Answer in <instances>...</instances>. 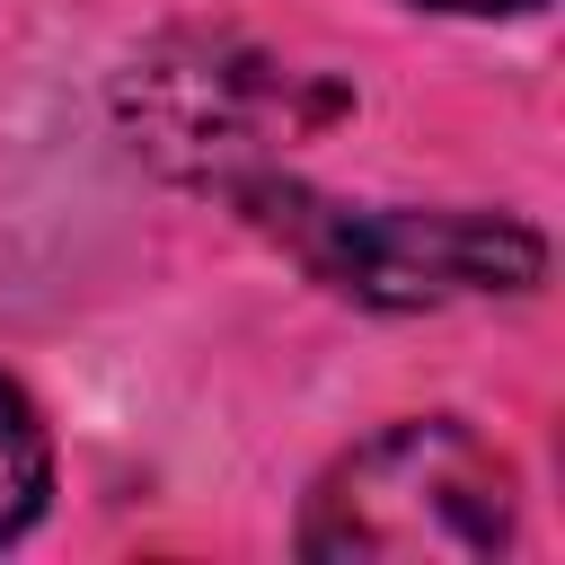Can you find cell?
Returning a JSON list of instances; mask_svg holds the SVG:
<instances>
[{
  "instance_id": "1",
  "label": "cell",
  "mask_w": 565,
  "mask_h": 565,
  "mask_svg": "<svg viewBox=\"0 0 565 565\" xmlns=\"http://www.w3.org/2000/svg\"><path fill=\"white\" fill-rule=\"evenodd\" d=\"M512 539V468L450 415L388 424L344 450L300 521V547L327 565H459Z\"/></svg>"
},
{
  "instance_id": "2",
  "label": "cell",
  "mask_w": 565,
  "mask_h": 565,
  "mask_svg": "<svg viewBox=\"0 0 565 565\" xmlns=\"http://www.w3.org/2000/svg\"><path fill=\"white\" fill-rule=\"evenodd\" d=\"M238 203L300 247V265H318L335 291L380 300V309H433L459 291H521L539 282V238L521 221H486V212H344V203H309L282 177H238Z\"/></svg>"
},
{
  "instance_id": "3",
  "label": "cell",
  "mask_w": 565,
  "mask_h": 565,
  "mask_svg": "<svg viewBox=\"0 0 565 565\" xmlns=\"http://www.w3.org/2000/svg\"><path fill=\"white\" fill-rule=\"evenodd\" d=\"M44 486H53V441L26 406V388L0 380V539H18L44 512Z\"/></svg>"
},
{
  "instance_id": "4",
  "label": "cell",
  "mask_w": 565,
  "mask_h": 565,
  "mask_svg": "<svg viewBox=\"0 0 565 565\" xmlns=\"http://www.w3.org/2000/svg\"><path fill=\"white\" fill-rule=\"evenodd\" d=\"M424 9H459V18H512V9H539V0H424Z\"/></svg>"
}]
</instances>
